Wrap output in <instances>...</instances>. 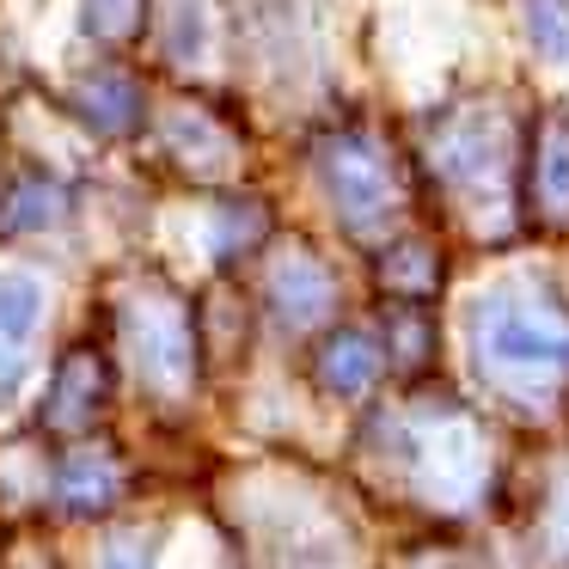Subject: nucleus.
<instances>
[{"label": "nucleus", "mask_w": 569, "mask_h": 569, "mask_svg": "<svg viewBox=\"0 0 569 569\" xmlns=\"http://www.w3.org/2000/svg\"><path fill=\"white\" fill-rule=\"evenodd\" d=\"M471 368L508 398H539L569 386V307L551 288H483L466 312Z\"/></svg>", "instance_id": "f257e3e1"}, {"label": "nucleus", "mask_w": 569, "mask_h": 569, "mask_svg": "<svg viewBox=\"0 0 569 569\" xmlns=\"http://www.w3.org/2000/svg\"><path fill=\"white\" fill-rule=\"evenodd\" d=\"M520 172L527 166H520L515 129L496 104H459L429 129V178L471 233H508L502 221L515 214V190H527Z\"/></svg>", "instance_id": "f03ea898"}, {"label": "nucleus", "mask_w": 569, "mask_h": 569, "mask_svg": "<svg viewBox=\"0 0 569 569\" xmlns=\"http://www.w3.org/2000/svg\"><path fill=\"white\" fill-rule=\"evenodd\" d=\"M312 178H319L325 202H331V214L343 221L349 239H361V246L398 239L405 178H398V160L386 153L380 136H368V129H325L319 148H312Z\"/></svg>", "instance_id": "7ed1b4c3"}, {"label": "nucleus", "mask_w": 569, "mask_h": 569, "mask_svg": "<svg viewBox=\"0 0 569 569\" xmlns=\"http://www.w3.org/2000/svg\"><path fill=\"white\" fill-rule=\"evenodd\" d=\"M123 337H129V356L141 368V386H153V392H184L197 380V368H202L197 361V319L166 288L141 295L123 312Z\"/></svg>", "instance_id": "20e7f679"}, {"label": "nucleus", "mask_w": 569, "mask_h": 569, "mask_svg": "<svg viewBox=\"0 0 569 569\" xmlns=\"http://www.w3.org/2000/svg\"><path fill=\"white\" fill-rule=\"evenodd\" d=\"M117 392V368L99 343H74L62 349L50 386H43V405H38V429L56 435V441H80V435L99 429V417L111 410Z\"/></svg>", "instance_id": "39448f33"}, {"label": "nucleus", "mask_w": 569, "mask_h": 569, "mask_svg": "<svg viewBox=\"0 0 569 569\" xmlns=\"http://www.w3.org/2000/svg\"><path fill=\"white\" fill-rule=\"evenodd\" d=\"M263 307H270V319L282 325L288 337H307V331H319V325H331V312H337V276H331V263H325L307 239H295V246L270 263Z\"/></svg>", "instance_id": "423d86ee"}, {"label": "nucleus", "mask_w": 569, "mask_h": 569, "mask_svg": "<svg viewBox=\"0 0 569 569\" xmlns=\"http://www.w3.org/2000/svg\"><path fill=\"white\" fill-rule=\"evenodd\" d=\"M123 459L111 453V447H68V453H56V471H50V508L68 520H99L117 508V496H123Z\"/></svg>", "instance_id": "0eeeda50"}, {"label": "nucleus", "mask_w": 569, "mask_h": 569, "mask_svg": "<svg viewBox=\"0 0 569 569\" xmlns=\"http://www.w3.org/2000/svg\"><path fill=\"white\" fill-rule=\"evenodd\" d=\"M386 380V349L380 337H368L361 325H331L312 349V386L331 405H361L373 386Z\"/></svg>", "instance_id": "6e6552de"}, {"label": "nucleus", "mask_w": 569, "mask_h": 569, "mask_svg": "<svg viewBox=\"0 0 569 569\" xmlns=\"http://www.w3.org/2000/svg\"><path fill=\"white\" fill-rule=\"evenodd\" d=\"M527 214L545 233H569V117L545 111L527 148Z\"/></svg>", "instance_id": "1a4fd4ad"}, {"label": "nucleus", "mask_w": 569, "mask_h": 569, "mask_svg": "<svg viewBox=\"0 0 569 569\" xmlns=\"http://www.w3.org/2000/svg\"><path fill=\"white\" fill-rule=\"evenodd\" d=\"M190 319H197V361L209 373H233L239 361L251 356V307L233 282L202 288Z\"/></svg>", "instance_id": "9d476101"}, {"label": "nucleus", "mask_w": 569, "mask_h": 569, "mask_svg": "<svg viewBox=\"0 0 569 569\" xmlns=\"http://www.w3.org/2000/svg\"><path fill=\"white\" fill-rule=\"evenodd\" d=\"M74 117L92 136H136L141 117H148V92L123 68H92L74 80Z\"/></svg>", "instance_id": "9b49d317"}, {"label": "nucleus", "mask_w": 569, "mask_h": 569, "mask_svg": "<svg viewBox=\"0 0 569 569\" xmlns=\"http://www.w3.org/2000/svg\"><path fill=\"white\" fill-rule=\"evenodd\" d=\"M373 270H380V288L392 300H410V307H429L435 295H441L447 282V258L435 239L422 233H398L380 246V258H373Z\"/></svg>", "instance_id": "f8f14e48"}, {"label": "nucleus", "mask_w": 569, "mask_h": 569, "mask_svg": "<svg viewBox=\"0 0 569 569\" xmlns=\"http://www.w3.org/2000/svg\"><path fill=\"white\" fill-rule=\"evenodd\" d=\"M166 153L184 166L190 178H227L239 160V136L227 123H214L209 111H172L166 117Z\"/></svg>", "instance_id": "ddd939ff"}, {"label": "nucleus", "mask_w": 569, "mask_h": 569, "mask_svg": "<svg viewBox=\"0 0 569 569\" xmlns=\"http://www.w3.org/2000/svg\"><path fill=\"white\" fill-rule=\"evenodd\" d=\"M43 319V288L31 276H0V398L26 373V349Z\"/></svg>", "instance_id": "4468645a"}, {"label": "nucleus", "mask_w": 569, "mask_h": 569, "mask_svg": "<svg viewBox=\"0 0 569 569\" xmlns=\"http://www.w3.org/2000/svg\"><path fill=\"white\" fill-rule=\"evenodd\" d=\"M380 349H386V361H392L398 380H429L435 361H441V325H435L429 307L392 300V312H386V331H380Z\"/></svg>", "instance_id": "2eb2a0df"}, {"label": "nucleus", "mask_w": 569, "mask_h": 569, "mask_svg": "<svg viewBox=\"0 0 569 569\" xmlns=\"http://www.w3.org/2000/svg\"><path fill=\"white\" fill-rule=\"evenodd\" d=\"M68 214V184L50 172H19L0 190V233H43Z\"/></svg>", "instance_id": "dca6fc26"}, {"label": "nucleus", "mask_w": 569, "mask_h": 569, "mask_svg": "<svg viewBox=\"0 0 569 569\" xmlns=\"http://www.w3.org/2000/svg\"><path fill=\"white\" fill-rule=\"evenodd\" d=\"M263 239H270V202H263V197H227L221 209H214L209 246H214V258H221V263L251 258Z\"/></svg>", "instance_id": "f3484780"}, {"label": "nucleus", "mask_w": 569, "mask_h": 569, "mask_svg": "<svg viewBox=\"0 0 569 569\" xmlns=\"http://www.w3.org/2000/svg\"><path fill=\"white\" fill-rule=\"evenodd\" d=\"M148 26V0H80V31L99 43H129Z\"/></svg>", "instance_id": "a211bd4d"}, {"label": "nucleus", "mask_w": 569, "mask_h": 569, "mask_svg": "<svg viewBox=\"0 0 569 569\" xmlns=\"http://www.w3.org/2000/svg\"><path fill=\"white\" fill-rule=\"evenodd\" d=\"M527 43L545 56V62L563 68L569 62V0H527Z\"/></svg>", "instance_id": "6ab92c4d"}, {"label": "nucleus", "mask_w": 569, "mask_h": 569, "mask_svg": "<svg viewBox=\"0 0 569 569\" xmlns=\"http://www.w3.org/2000/svg\"><path fill=\"white\" fill-rule=\"evenodd\" d=\"M539 551L551 563H569V466L551 471L545 483V502H539Z\"/></svg>", "instance_id": "aec40b11"}, {"label": "nucleus", "mask_w": 569, "mask_h": 569, "mask_svg": "<svg viewBox=\"0 0 569 569\" xmlns=\"http://www.w3.org/2000/svg\"><path fill=\"white\" fill-rule=\"evenodd\" d=\"M160 43H166V56H172V62H184V68L197 62V56H202V7H197V0H172Z\"/></svg>", "instance_id": "412c9836"}, {"label": "nucleus", "mask_w": 569, "mask_h": 569, "mask_svg": "<svg viewBox=\"0 0 569 569\" xmlns=\"http://www.w3.org/2000/svg\"><path fill=\"white\" fill-rule=\"evenodd\" d=\"M99 569H153V545L136 539V532H117V539L104 545Z\"/></svg>", "instance_id": "4be33fe9"}]
</instances>
